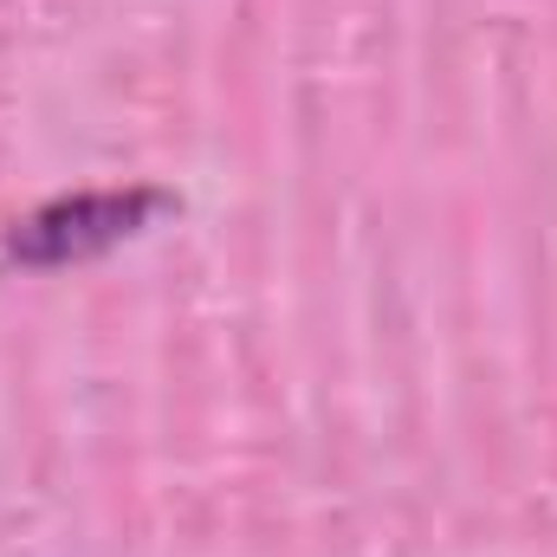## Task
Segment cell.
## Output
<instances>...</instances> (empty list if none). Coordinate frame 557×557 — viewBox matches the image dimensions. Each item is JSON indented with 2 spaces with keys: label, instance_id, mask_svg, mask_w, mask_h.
I'll list each match as a JSON object with an SVG mask.
<instances>
[{
  "label": "cell",
  "instance_id": "1",
  "mask_svg": "<svg viewBox=\"0 0 557 557\" xmlns=\"http://www.w3.org/2000/svg\"><path fill=\"white\" fill-rule=\"evenodd\" d=\"M169 201L156 188H124V195H72V201H52L39 214H26L13 234H7V253L26 260V267H65V260H85V253H104L117 240H131L149 214H162Z\"/></svg>",
  "mask_w": 557,
  "mask_h": 557
}]
</instances>
